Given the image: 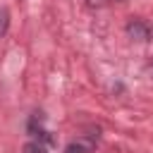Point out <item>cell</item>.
Wrapping results in <instances>:
<instances>
[{"label":"cell","mask_w":153,"mask_h":153,"mask_svg":"<svg viewBox=\"0 0 153 153\" xmlns=\"http://www.w3.org/2000/svg\"><path fill=\"white\" fill-rule=\"evenodd\" d=\"M127 36L131 41H136V43H146L151 38V29L141 19H131V22H127Z\"/></svg>","instance_id":"6da1fadb"},{"label":"cell","mask_w":153,"mask_h":153,"mask_svg":"<svg viewBox=\"0 0 153 153\" xmlns=\"http://www.w3.org/2000/svg\"><path fill=\"white\" fill-rule=\"evenodd\" d=\"M43 122H45V115H43L41 110L31 112V117H29V122H26V131H29L31 136H38L41 131H45V129H43Z\"/></svg>","instance_id":"7a4b0ae2"},{"label":"cell","mask_w":153,"mask_h":153,"mask_svg":"<svg viewBox=\"0 0 153 153\" xmlns=\"http://www.w3.org/2000/svg\"><path fill=\"white\" fill-rule=\"evenodd\" d=\"M91 151H93V141H84V139L65 146V153H91Z\"/></svg>","instance_id":"3957f363"},{"label":"cell","mask_w":153,"mask_h":153,"mask_svg":"<svg viewBox=\"0 0 153 153\" xmlns=\"http://www.w3.org/2000/svg\"><path fill=\"white\" fill-rule=\"evenodd\" d=\"M53 148L45 143V141H41V139H33V141H29L26 146H24V153H50Z\"/></svg>","instance_id":"277c9868"},{"label":"cell","mask_w":153,"mask_h":153,"mask_svg":"<svg viewBox=\"0 0 153 153\" xmlns=\"http://www.w3.org/2000/svg\"><path fill=\"white\" fill-rule=\"evenodd\" d=\"M7 29H10V10L0 5V38L7 33Z\"/></svg>","instance_id":"5b68a950"},{"label":"cell","mask_w":153,"mask_h":153,"mask_svg":"<svg viewBox=\"0 0 153 153\" xmlns=\"http://www.w3.org/2000/svg\"><path fill=\"white\" fill-rule=\"evenodd\" d=\"M88 5H91V7H103L105 0H88Z\"/></svg>","instance_id":"8992f818"},{"label":"cell","mask_w":153,"mask_h":153,"mask_svg":"<svg viewBox=\"0 0 153 153\" xmlns=\"http://www.w3.org/2000/svg\"><path fill=\"white\" fill-rule=\"evenodd\" d=\"M117 2H127V0H117Z\"/></svg>","instance_id":"52a82bcc"}]
</instances>
